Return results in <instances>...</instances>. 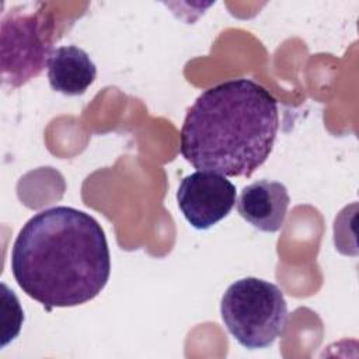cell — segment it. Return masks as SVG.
<instances>
[{
  "label": "cell",
  "mask_w": 359,
  "mask_h": 359,
  "mask_svg": "<svg viewBox=\"0 0 359 359\" xmlns=\"http://www.w3.org/2000/svg\"><path fill=\"white\" fill-rule=\"evenodd\" d=\"M11 272L22 292L46 310L93 300L111 275V255L101 224L70 206L34 215L11 251Z\"/></svg>",
  "instance_id": "1"
},
{
  "label": "cell",
  "mask_w": 359,
  "mask_h": 359,
  "mask_svg": "<svg viewBox=\"0 0 359 359\" xmlns=\"http://www.w3.org/2000/svg\"><path fill=\"white\" fill-rule=\"evenodd\" d=\"M46 67L52 90L72 97L84 94L97 76L88 53L74 45L55 48Z\"/></svg>",
  "instance_id": "7"
},
{
  "label": "cell",
  "mask_w": 359,
  "mask_h": 359,
  "mask_svg": "<svg viewBox=\"0 0 359 359\" xmlns=\"http://www.w3.org/2000/svg\"><path fill=\"white\" fill-rule=\"evenodd\" d=\"M220 316L240 345L262 349L283 334L287 304L283 292L275 283L248 276L226 289L220 302Z\"/></svg>",
  "instance_id": "3"
},
{
  "label": "cell",
  "mask_w": 359,
  "mask_h": 359,
  "mask_svg": "<svg viewBox=\"0 0 359 359\" xmlns=\"http://www.w3.org/2000/svg\"><path fill=\"white\" fill-rule=\"evenodd\" d=\"M237 192L224 175L196 171L187 175L177 191V202L187 222L196 230H208L234 208Z\"/></svg>",
  "instance_id": "5"
},
{
  "label": "cell",
  "mask_w": 359,
  "mask_h": 359,
  "mask_svg": "<svg viewBox=\"0 0 359 359\" xmlns=\"http://www.w3.org/2000/svg\"><path fill=\"white\" fill-rule=\"evenodd\" d=\"M53 20L43 3L11 7L1 18V80L20 87L39 76L53 52Z\"/></svg>",
  "instance_id": "4"
},
{
  "label": "cell",
  "mask_w": 359,
  "mask_h": 359,
  "mask_svg": "<svg viewBox=\"0 0 359 359\" xmlns=\"http://www.w3.org/2000/svg\"><path fill=\"white\" fill-rule=\"evenodd\" d=\"M289 202L287 189L282 182L259 180L243 188L236 205L240 216L255 229L275 233L283 227Z\"/></svg>",
  "instance_id": "6"
},
{
  "label": "cell",
  "mask_w": 359,
  "mask_h": 359,
  "mask_svg": "<svg viewBox=\"0 0 359 359\" xmlns=\"http://www.w3.org/2000/svg\"><path fill=\"white\" fill-rule=\"evenodd\" d=\"M278 128V101L265 87L227 80L205 90L188 109L180 153L198 171L251 177L272 153Z\"/></svg>",
  "instance_id": "2"
}]
</instances>
